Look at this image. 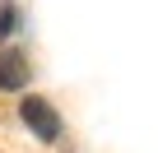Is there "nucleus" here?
Returning <instances> with one entry per match:
<instances>
[{"label":"nucleus","instance_id":"obj_1","mask_svg":"<svg viewBox=\"0 0 158 153\" xmlns=\"http://www.w3.org/2000/svg\"><path fill=\"white\" fill-rule=\"evenodd\" d=\"M19 116L33 125V135H37L42 144H51V139L60 135V116H56V111H51V102H42V98H23Z\"/></svg>","mask_w":158,"mask_h":153},{"label":"nucleus","instance_id":"obj_2","mask_svg":"<svg viewBox=\"0 0 158 153\" xmlns=\"http://www.w3.org/2000/svg\"><path fill=\"white\" fill-rule=\"evenodd\" d=\"M28 84V60L19 56V51H0V88H23Z\"/></svg>","mask_w":158,"mask_h":153},{"label":"nucleus","instance_id":"obj_3","mask_svg":"<svg viewBox=\"0 0 158 153\" xmlns=\"http://www.w3.org/2000/svg\"><path fill=\"white\" fill-rule=\"evenodd\" d=\"M14 28V10H0V33H10Z\"/></svg>","mask_w":158,"mask_h":153}]
</instances>
